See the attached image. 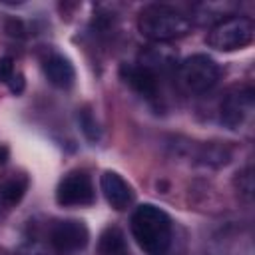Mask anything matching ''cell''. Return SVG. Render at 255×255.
Returning a JSON list of instances; mask_svg holds the SVG:
<instances>
[{
    "label": "cell",
    "mask_w": 255,
    "mask_h": 255,
    "mask_svg": "<svg viewBox=\"0 0 255 255\" xmlns=\"http://www.w3.org/2000/svg\"><path fill=\"white\" fill-rule=\"evenodd\" d=\"M129 229L145 255H167L173 245V221L157 205L143 203L135 207Z\"/></svg>",
    "instance_id": "1"
},
{
    "label": "cell",
    "mask_w": 255,
    "mask_h": 255,
    "mask_svg": "<svg viewBox=\"0 0 255 255\" xmlns=\"http://www.w3.org/2000/svg\"><path fill=\"white\" fill-rule=\"evenodd\" d=\"M195 159L203 165L221 167L231 159V149L221 143H201L195 151Z\"/></svg>",
    "instance_id": "12"
},
{
    "label": "cell",
    "mask_w": 255,
    "mask_h": 255,
    "mask_svg": "<svg viewBox=\"0 0 255 255\" xmlns=\"http://www.w3.org/2000/svg\"><path fill=\"white\" fill-rule=\"evenodd\" d=\"M16 70H14V60L10 56L0 58V84H8L14 78Z\"/></svg>",
    "instance_id": "17"
},
{
    "label": "cell",
    "mask_w": 255,
    "mask_h": 255,
    "mask_svg": "<svg viewBox=\"0 0 255 255\" xmlns=\"http://www.w3.org/2000/svg\"><path fill=\"white\" fill-rule=\"evenodd\" d=\"M100 255H126V237L120 227H108L98 241Z\"/></svg>",
    "instance_id": "13"
},
{
    "label": "cell",
    "mask_w": 255,
    "mask_h": 255,
    "mask_svg": "<svg viewBox=\"0 0 255 255\" xmlns=\"http://www.w3.org/2000/svg\"><path fill=\"white\" fill-rule=\"evenodd\" d=\"M177 80L189 94H205L219 80V66L205 54H193L185 58L177 68Z\"/></svg>",
    "instance_id": "4"
},
{
    "label": "cell",
    "mask_w": 255,
    "mask_h": 255,
    "mask_svg": "<svg viewBox=\"0 0 255 255\" xmlns=\"http://www.w3.org/2000/svg\"><path fill=\"white\" fill-rule=\"evenodd\" d=\"M42 68H44V74L52 86H56L60 90L72 88V84L76 80V70L68 58H64L62 54H50L44 60Z\"/></svg>",
    "instance_id": "10"
},
{
    "label": "cell",
    "mask_w": 255,
    "mask_h": 255,
    "mask_svg": "<svg viewBox=\"0 0 255 255\" xmlns=\"http://www.w3.org/2000/svg\"><path fill=\"white\" fill-rule=\"evenodd\" d=\"M253 110V90H231L221 102V124L229 129H239Z\"/></svg>",
    "instance_id": "7"
},
{
    "label": "cell",
    "mask_w": 255,
    "mask_h": 255,
    "mask_svg": "<svg viewBox=\"0 0 255 255\" xmlns=\"http://www.w3.org/2000/svg\"><path fill=\"white\" fill-rule=\"evenodd\" d=\"M122 78L145 100L157 98V74H153L151 70H147L139 64H124Z\"/></svg>",
    "instance_id": "9"
},
{
    "label": "cell",
    "mask_w": 255,
    "mask_h": 255,
    "mask_svg": "<svg viewBox=\"0 0 255 255\" xmlns=\"http://www.w3.org/2000/svg\"><path fill=\"white\" fill-rule=\"evenodd\" d=\"M56 201L62 207H84L96 201V191L90 175L82 169L66 173L56 187Z\"/></svg>",
    "instance_id": "5"
},
{
    "label": "cell",
    "mask_w": 255,
    "mask_h": 255,
    "mask_svg": "<svg viewBox=\"0 0 255 255\" xmlns=\"http://www.w3.org/2000/svg\"><path fill=\"white\" fill-rule=\"evenodd\" d=\"M4 207V201H2V195H0V209Z\"/></svg>",
    "instance_id": "19"
},
{
    "label": "cell",
    "mask_w": 255,
    "mask_h": 255,
    "mask_svg": "<svg viewBox=\"0 0 255 255\" xmlns=\"http://www.w3.org/2000/svg\"><path fill=\"white\" fill-rule=\"evenodd\" d=\"M78 122H80V128H82L84 135H86L90 141H98V139H100V126H98L94 114H92L88 108L78 114Z\"/></svg>",
    "instance_id": "15"
},
{
    "label": "cell",
    "mask_w": 255,
    "mask_h": 255,
    "mask_svg": "<svg viewBox=\"0 0 255 255\" xmlns=\"http://www.w3.org/2000/svg\"><path fill=\"white\" fill-rule=\"evenodd\" d=\"M88 241L90 231L80 219H60L50 227V243L62 255L82 251Z\"/></svg>",
    "instance_id": "6"
},
{
    "label": "cell",
    "mask_w": 255,
    "mask_h": 255,
    "mask_svg": "<svg viewBox=\"0 0 255 255\" xmlns=\"http://www.w3.org/2000/svg\"><path fill=\"white\" fill-rule=\"evenodd\" d=\"M100 187H102L106 201L118 211L128 209V205L133 199V191H131L129 183L116 171H104L100 177Z\"/></svg>",
    "instance_id": "8"
},
{
    "label": "cell",
    "mask_w": 255,
    "mask_h": 255,
    "mask_svg": "<svg viewBox=\"0 0 255 255\" xmlns=\"http://www.w3.org/2000/svg\"><path fill=\"white\" fill-rule=\"evenodd\" d=\"M255 36L253 20L247 16H229L221 18L211 26L207 34V44L219 52H233L249 46Z\"/></svg>",
    "instance_id": "3"
},
{
    "label": "cell",
    "mask_w": 255,
    "mask_h": 255,
    "mask_svg": "<svg viewBox=\"0 0 255 255\" xmlns=\"http://www.w3.org/2000/svg\"><path fill=\"white\" fill-rule=\"evenodd\" d=\"M137 28L147 40L155 44H163L185 36L191 30V20L189 16H185L183 12L171 6L149 4L139 12Z\"/></svg>",
    "instance_id": "2"
},
{
    "label": "cell",
    "mask_w": 255,
    "mask_h": 255,
    "mask_svg": "<svg viewBox=\"0 0 255 255\" xmlns=\"http://www.w3.org/2000/svg\"><path fill=\"white\" fill-rule=\"evenodd\" d=\"M8 88H10L12 94H20L24 90V78H22V74H14V78L8 82Z\"/></svg>",
    "instance_id": "18"
},
{
    "label": "cell",
    "mask_w": 255,
    "mask_h": 255,
    "mask_svg": "<svg viewBox=\"0 0 255 255\" xmlns=\"http://www.w3.org/2000/svg\"><path fill=\"white\" fill-rule=\"evenodd\" d=\"M137 64L151 70L153 74H159V72H165L167 68L175 66V52L171 48L161 46V44L147 46V48L141 50Z\"/></svg>",
    "instance_id": "11"
},
{
    "label": "cell",
    "mask_w": 255,
    "mask_h": 255,
    "mask_svg": "<svg viewBox=\"0 0 255 255\" xmlns=\"http://www.w3.org/2000/svg\"><path fill=\"white\" fill-rule=\"evenodd\" d=\"M28 189V177L26 175H12L0 185V195L4 205H16Z\"/></svg>",
    "instance_id": "14"
},
{
    "label": "cell",
    "mask_w": 255,
    "mask_h": 255,
    "mask_svg": "<svg viewBox=\"0 0 255 255\" xmlns=\"http://www.w3.org/2000/svg\"><path fill=\"white\" fill-rule=\"evenodd\" d=\"M237 187H239V193H243L247 199L251 197V193H253V175H251V167H245L243 171L237 173Z\"/></svg>",
    "instance_id": "16"
}]
</instances>
